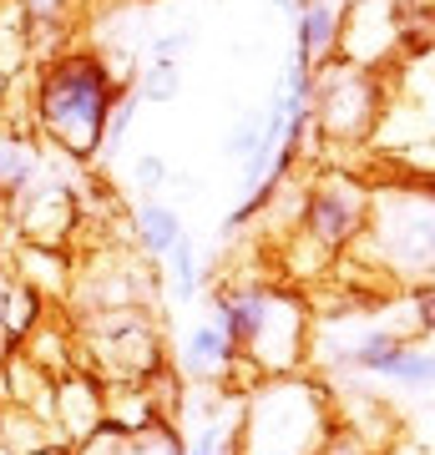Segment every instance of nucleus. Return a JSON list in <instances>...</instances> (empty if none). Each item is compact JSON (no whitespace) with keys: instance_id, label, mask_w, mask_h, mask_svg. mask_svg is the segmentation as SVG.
<instances>
[{"instance_id":"8","label":"nucleus","mask_w":435,"mask_h":455,"mask_svg":"<svg viewBox=\"0 0 435 455\" xmlns=\"http://www.w3.org/2000/svg\"><path fill=\"white\" fill-rule=\"evenodd\" d=\"M182 370L193 374V379H228L233 370H243V359L233 349V339L208 319V324H197L182 339Z\"/></svg>"},{"instance_id":"18","label":"nucleus","mask_w":435,"mask_h":455,"mask_svg":"<svg viewBox=\"0 0 435 455\" xmlns=\"http://www.w3.org/2000/svg\"><path fill=\"white\" fill-rule=\"evenodd\" d=\"M299 5H334V11H344L350 0H299Z\"/></svg>"},{"instance_id":"13","label":"nucleus","mask_w":435,"mask_h":455,"mask_svg":"<svg viewBox=\"0 0 435 455\" xmlns=\"http://www.w3.org/2000/svg\"><path fill=\"white\" fill-rule=\"evenodd\" d=\"M36 172H41V157H36L31 147L20 142V137H0V193L20 197L36 182Z\"/></svg>"},{"instance_id":"17","label":"nucleus","mask_w":435,"mask_h":455,"mask_svg":"<svg viewBox=\"0 0 435 455\" xmlns=\"http://www.w3.org/2000/svg\"><path fill=\"white\" fill-rule=\"evenodd\" d=\"M182 51H188V31H162L157 41H152V56H157V61H178Z\"/></svg>"},{"instance_id":"2","label":"nucleus","mask_w":435,"mask_h":455,"mask_svg":"<svg viewBox=\"0 0 435 455\" xmlns=\"http://www.w3.org/2000/svg\"><path fill=\"white\" fill-rule=\"evenodd\" d=\"M431 188L405 178L400 188H370V208L359 223L355 243L344 259L365 263L370 274L390 278V283H420L431 289Z\"/></svg>"},{"instance_id":"3","label":"nucleus","mask_w":435,"mask_h":455,"mask_svg":"<svg viewBox=\"0 0 435 455\" xmlns=\"http://www.w3.org/2000/svg\"><path fill=\"white\" fill-rule=\"evenodd\" d=\"M127 92L132 86H117L101 56H86V51L61 56V61H51V71L41 76V92H36L41 132L66 157L86 163V157L101 152L107 116H112L117 97H127Z\"/></svg>"},{"instance_id":"6","label":"nucleus","mask_w":435,"mask_h":455,"mask_svg":"<svg viewBox=\"0 0 435 455\" xmlns=\"http://www.w3.org/2000/svg\"><path fill=\"white\" fill-rule=\"evenodd\" d=\"M86 364L112 385H147L162 374V339L147 309H112L86 319Z\"/></svg>"},{"instance_id":"11","label":"nucleus","mask_w":435,"mask_h":455,"mask_svg":"<svg viewBox=\"0 0 435 455\" xmlns=\"http://www.w3.org/2000/svg\"><path fill=\"white\" fill-rule=\"evenodd\" d=\"M0 329H5L11 344L31 339L36 329H41V293L26 289V283H11V289L0 293Z\"/></svg>"},{"instance_id":"15","label":"nucleus","mask_w":435,"mask_h":455,"mask_svg":"<svg viewBox=\"0 0 435 455\" xmlns=\"http://www.w3.org/2000/svg\"><path fill=\"white\" fill-rule=\"evenodd\" d=\"M258 147H263V112H243L228 132V157L233 163H248Z\"/></svg>"},{"instance_id":"10","label":"nucleus","mask_w":435,"mask_h":455,"mask_svg":"<svg viewBox=\"0 0 435 455\" xmlns=\"http://www.w3.org/2000/svg\"><path fill=\"white\" fill-rule=\"evenodd\" d=\"M132 223H137V248L152 253V259H162V253L182 238V218L167 208V203H157V197L137 203V218H132Z\"/></svg>"},{"instance_id":"9","label":"nucleus","mask_w":435,"mask_h":455,"mask_svg":"<svg viewBox=\"0 0 435 455\" xmlns=\"http://www.w3.org/2000/svg\"><path fill=\"white\" fill-rule=\"evenodd\" d=\"M299 41H294V61L319 71L324 61H334V41H339V11L334 5H299Z\"/></svg>"},{"instance_id":"16","label":"nucleus","mask_w":435,"mask_h":455,"mask_svg":"<svg viewBox=\"0 0 435 455\" xmlns=\"http://www.w3.org/2000/svg\"><path fill=\"white\" fill-rule=\"evenodd\" d=\"M132 182H137V188H142L147 197L157 193L162 182H167V163H162L157 152H147V157H137V163H132Z\"/></svg>"},{"instance_id":"12","label":"nucleus","mask_w":435,"mask_h":455,"mask_svg":"<svg viewBox=\"0 0 435 455\" xmlns=\"http://www.w3.org/2000/svg\"><path fill=\"white\" fill-rule=\"evenodd\" d=\"M162 259H167V289H173V299H178V304H193L197 293H203V268H197L193 238L182 233L178 243L162 253Z\"/></svg>"},{"instance_id":"4","label":"nucleus","mask_w":435,"mask_h":455,"mask_svg":"<svg viewBox=\"0 0 435 455\" xmlns=\"http://www.w3.org/2000/svg\"><path fill=\"white\" fill-rule=\"evenodd\" d=\"M385 107V76L350 61H324L309 82V127L324 142H370Z\"/></svg>"},{"instance_id":"1","label":"nucleus","mask_w":435,"mask_h":455,"mask_svg":"<svg viewBox=\"0 0 435 455\" xmlns=\"http://www.w3.org/2000/svg\"><path fill=\"white\" fill-rule=\"evenodd\" d=\"M334 430V400L324 385L304 374H269L248 390L233 425V455H324Z\"/></svg>"},{"instance_id":"14","label":"nucleus","mask_w":435,"mask_h":455,"mask_svg":"<svg viewBox=\"0 0 435 455\" xmlns=\"http://www.w3.org/2000/svg\"><path fill=\"white\" fill-rule=\"evenodd\" d=\"M182 92V76H178V61H152L142 71V76H137V82H132V97L137 101H173Z\"/></svg>"},{"instance_id":"5","label":"nucleus","mask_w":435,"mask_h":455,"mask_svg":"<svg viewBox=\"0 0 435 455\" xmlns=\"http://www.w3.org/2000/svg\"><path fill=\"white\" fill-rule=\"evenodd\" d=\"M365 208H370V182L359 172H350V167L319 172L304 193V212H299L294 238L309 243L314 253H324L329 263H339L355 243L359 223H365Z\"/></svg>"},{"instance_id":"7","label":"nucleus","mask_w":435,"mask_h":455,"mask_svg":"<svg viewBox=\"0 0 435 455\" xmlns=\"http://www.w3.org/2000/svg\"><path fill=\"white\" fill-rule=\"evenodd\" d=\"M16 223H20V238L31 248H61L77 233L81 208L66 188H26L20 208H16Z\"/></svg>"}]
</instances>
